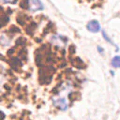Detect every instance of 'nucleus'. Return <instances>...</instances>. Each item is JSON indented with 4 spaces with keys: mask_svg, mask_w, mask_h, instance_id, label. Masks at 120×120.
<instances>
[{
    "mask_svg": "<svg viewBox=\"0 0 120 120\" xmlns=\"http://www.w3.org/2000/svg\"><path fill=\"white\" fill-rule=\"evenodd\" d=\"M86 27H87V29H88L90 32H92V33H97V32H98V31L100 30V24H99V22H98V21H96V20L90 21V22L87 23Z\"/></svg>",
    "mask_w": 120,
    "mask_h": 120,
    "instance_id": "f03ea898",
    "label": "nucleus"
},
{
    "mask_svg": "<svg viewBox=\"0 0 120 120\" xmlns=\"http://www.w3.org/2000/svg\"><path fill=\"white\" fill-rule=\"evenodd\" d=\"M112 67H114V68H119V66H120V57L119 56H115V57H113V59L112 60Z\"/></svg>",
    "mask_w": 120,
    "mask_h": 120,
    "instance_id": "20e7f679",
    "label": "nucleus"
},
{
    "mask_svg": "<svg viewBox=\"0 0 120 120\" xmlns=\"http://www.w3.org/2000/svg\"><path fill=\"white\" fill-rule=\"evenodd\" d=\"M27 8L30 11H37L43 9V5L40 0H27Z\"/></svg>",
    "mask_w": 120,
    "mask_h": 120,
    "instance_id": "f257e3e1",
    "label": "nucleus"
},
{
    "mask_svg": "<svg viewBox=\"0 0 120 120\" xmlns=\"http://www.w3.org/2000/svg\"><path fill=\"white\" fill-rule=\"evenodd\" d=\"M53 103L56 107H58L60 110L62 111H65L68 109V101L65 98H57V99H54L53 100Z\"/></svg>",
    "mask_w": 120,
    "mask_h": 120,
    "instance_id": "7ed1b4c3",
    "label": "nucleus"
}]
</instances>
